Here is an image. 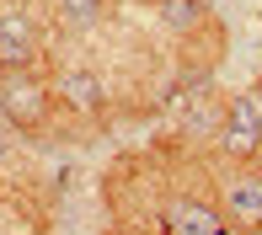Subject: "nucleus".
I'll use <instances>...</instances> for the list:
<instances>
[{
    "mask_svg": "<svg viewBox=\"0 0 262 235\" xmlns=\"http://www.w3.org/2000/svg\"><path fill=\"white\" fill-rule=\"evenodd\" d=\"M32 49V38H27V21H0V54L11 59V64H21Z\"/></svg>",
    "mask_w": 262,
    "mask_h": 235,
    "instance_id": "obj_4",
    "label": "nucleus"
},
{
    "mask_svg": "<svg viewBox=\"0 0 262 235\" xmlns=\"http://www.w3.org/2000/svg\"><path fill=\"white\" fill-rule=\"evenodd\" d=\"M166 225H171V235H220V219L204 203H177L166 214Z\"/></svg>",
    "mask_w": 262,
    "mask_h": 235,
    "instance_id": "obj_2",
    "label": "nucleus"
},
{
    "mask_svg": "<svg viewBox=\"0 0 262 235\" xmlns=\"http://www.w3.org/2000/svg\"><path fill=\"white\" fill-rule=\"evenodd\" d=\"M64 6H70V11H75V16H80V21H91V16H97V0H64Z\"/></svg>",
    "mask_w": 262,
    "mask_h": 235,
    "instance_id": "obj_6",
    "label": "nucleus"
},
{
    "mask_svg": "<svg viewBox=\"0 0 262 235\" xmlns=\"http://www.w3.org/2000/svg\"><path fill=\"white\" fill-rule=\"evenodd\" d=\"M257 128H262L257 97H241L230 112H225V150H230V155H252L257 150Z\"/></svg>",
    "mask_w": 262,
    "mask_h": 235,
    "instance_id": "obj_1",
    "label": "nucleus"
},
{
    "mask_svg": "<svg viewBox=\"0 0 262 235\" xmlns=\"http://www.w3.org/2000/svg\"><path fill=\"white\" fill-rule=\"evenodd\" d=\"M0 145H6V134H0Z\"/></svg>",
    "mask_w": 262,
    "mask_h": 235,
    "instance_id": "obj_7",
    "label": "nucleus"
},
{
    "mask_svg": "<svg viewBox=\"0 0 262 235\" xmlns=\"http://www.w3.org/2000/svg\"><path fill=\"white\" fill-rule=\"evenodd\" d=\"M230 208L241 219H262V182H235L230 187Z\"/></svg>",
    "mask_w": 262,
    "mask_h": 235,
    "instance_id": "obj_5",
    "label": "nucleus"
},
{
    "mask_svg": "<svg viewBox=\"0 0 262 235\" xmlns=\"http://www.w3.org/2000/svg\"><path fill=\"white\" fill-rule=\"evenodd\" d=\"M59 91H64V97L75 102V107H86V112H91V107H97V102H102V91H97V80H91L86 69H70V75L59 80Z\"/></svg>",
    "mask_w": 262,
    "mask_h": 235,
    "instance_id": "obj_3",
    "label": "nucleus"
}]
</instances>
